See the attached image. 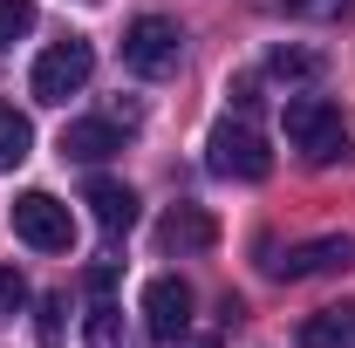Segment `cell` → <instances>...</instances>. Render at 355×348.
Returning a JSON list of instances; mask_svg holds the SVG:
<instances>
[{
	"label": "cell",
	"mask_w": 355,
	"mask_h": 348,
	"mask_svg": "<svg viewBox=\"0 0 355 348\" xmlns=\"http://www.w3.org/2000/svg\"><path fill=\"white\" fill-rule=\"evenodd\" d=\"M280 130H287V143H294L308 164L349 157V123H342V110H335L328 96H287V103H280Z\"/></svg>",
	"instance_id": "obj_1"
},
{
	"label": "cell",
	"mask_w": 355,
	"mask_h": 348,
	"mask_svg": "<svg viewBox=\"0 0 355 348\" xmlns=\"http://www.w3.org/2000/svg\"><path fill=\"white\" fill-rule=\"evenodd\" d=\"M205 150H212V171H219V177H239V184H260V177L273 171V150H266V137L253 130L246 116H225V123H212Z\"/></svg>",
	"instance_id": "obj_2"
},
{
	"label": "cell",
	"mask_w": 355,
	"mask_h": 348,
	"mask_svg": "<svg viewBox=\"0 0 355 348\" xmlns=\"http://www.w3.org/2000/svg\"><path fill=\"white\" fill-rule=\"evenodd\" d=\"M89 76H96V48H89L83 35H69V42H48L42 55H35L28 89H35V103H69Z\"/></svg>",
	"instance_id": "obj_3"
},
{
	"label": "cell",
	"mask_w": 355,
	"mask_h": 348,
	"mask_svg": "<svg viewBox=\"0 0 355 348\" xmlns=\"http://www.w3.org/2000/svg\"><path fill=\"white\" fill-rule=\"evenodd\" d=\"M178 55H184V35H178V21L164 14H137L130 35H123V69L144 76V82H164L178 69Z\"/></svg>",
	"instance_id": "obj_4"
},
{
	"label": "cell",
	"mask_w": 355,
	"mask_h": 348,
	"mask_svg": "<svg viewBox=\"0 0 355 348\" xmlns=\"http://www.w3.org/2000/svg\"><path fill=\"white\" fill-rule=\"evenodd\" d=\"M14 232L35 246V253H69L76 246V218L55 191H21L14 198Z\"/></svg>",
	"instance_id": "obj_5"
},
{
	"label": "cell",
	"mask_w": 355,
	"mask_h": 348,
	"mask_svg": "<svg viewBox=\"0 0 355 348\" xmlns=\"http://www.w3.org/2000/svg\"><path fill=\"white\" fill-rule=\"evenodd\" d=\"M191 307H198L191 280H178V273H157V280L144 287V328H150L157 342H178V335L191 328Z\"/></svg>",
	"instance_id": "obj_6"
},
{
	"label": "cell",
	"mask_w": 355,
	"mask_h": 348,
	"mask_svg": "<svg viewBox=\"0 0 355 348\" xmlns=\"http://www.w3.org/2000/svg\"><path fill=\"white\" fill-rule=\"evenodd\" d=\"M335 266H355V239H342V232L287 246V260H266V273L273 280H314V273H335Z\"/></svg>",
	"instance_id": "obj_7"
},
{
	"label": "cell",
	"mask_w": 355,
	"mask_h": 348,
	"mask_svg": "<svg viewBox=\"0 0 355 348\" xmlns=\"http://www.w3.org/2000/svg\"><path fill=\"white\" fill-rule=\"evenodd\" d=\"M219 239V225H212V212H198V205H171V212L157 218V246L164 253H205Z\"/></svg>",
	"instance_id": "obj_8"
},
{
	"label": "cell",
	"mask_w": 355,
	"mask_h": 348,
	"mask_svg": "<svg viewBox=\"0 0 355 348\" xmlns=\"http://www.w3.org/2000/svg\"><path fill=\"white\" fill-rule=\"evenodd\" d=\"M83 205L96 212V225H103L110 239H116V232H130V225H137V191H130V184H116V177H89Z\"/></svg>",
	"instance_id": "obj_9"
},
{
	"label": "cell",
	"mask_w": 355,
	"mask_h": 348,
	"mask_svg": "<svg viewBox=\"0 0 355 348\" xmlns=\"http://www.w3.org/2000/svg\"><path fill=\"white\" fill-rule=\"evenodd\" d=\"M116 150H123L116 116H89V123H69V130H62V157H76V164H103V157H116Z\"/></svg>",
	"instance_id": "obj_10"
},
{
	"label": "cell",
	"mask_w": 355,
	"mask_h": 348,
	"mask_svg": "<svg viewBox=\"0 0 355 348\" xmlns=\"http://www.w3.org/2000/svg\"><path fill=\"white\" fill-rule=\"evenodd\" d=\"M294 342H301V348H355V301H342V307H314L308 321L294 328Z\"/></svg>",
	"instance_id": "obj_11"
},
{
	"label": "cell",
	"mask_w": 355,
	"mask_h": 348,
	"mask_svg": "<svg viewBox=\"0 0 355 348\" xmlns=\"http://www.w3.org/2000/svg\"><path fill=\"white\" fill-rule=\"evenodd\" d=\"M28 150H35V123H28L14 103H0V171L28 164Z\"/></svg>",
	"instance_id": "obj_12"
},
{
	"label": "cell",
	"mask_w": 355,
	"mask_h": 348,
	"mask_svg": "<svg viewBox=\"0 0 355 348\" xmlns=\"http://www.w3.org/2000/svg\"><path fill=\"white\" fill-rule=\"evenodd\" d=\"M83 342H89V348H123V307L110 301V294H103V301H89Z\"/></svg>",
	"instance_id": "obj_13"
},
{
	"label": "cell",
	"mask_w": 355,
	"mask_h": 348,
	"mask_svg": "<svg viewBox=\"0 0 355 348\" xmlns=\"http://www.w3.org/2000/svg\"><path fill=\"white\" fill-rule=\"evenodd\" d=\"M266 14H287V21H335V14H355V0H253Z\"/></svg>",
	"instance_id": "obj_14"
},
{
	"label": "cell",
	"mask_w": 355,
	"mask_h": 348,
	"mask_svg": "<svg viewBox=\"0 0 355 348\" xmlns=\"http://www.w3.org/2000/svg\"><path fill=\"white\" fill-rule=\"evenodd\" d=\"M266 76H280V82H314V76H321V55H308V48H273V55H266Z\"/></svg>",
	"instance_id": "obj_15"
},
{
	"label": "cell",
	"mask_w": 355,
	"mask_h": 348,
	"mask_svg": "<svg viewBox=\"0 0 355 348\" xmlns=\"http://www.w3.org/2000/svg\"><path fill=\"white\" fill-rule=\"evenodd\" d=\"M21 35H35V0H0V48H14Z\"/></svg>",
	"instance_id": "obj_16"
},
{
	"label": "cell",
	"mask_w": 355,
	"mask_h": 348,
	"mask_svg": "<svg viewBox=\"0 0 355 348\" xmlns=\"http://www.w3.org/2000/svg\"><path fill=\"white\" fill-rule=\"evenodd\" d=\"M21 307H28V280H21V273H14V266L0 260V328H7V321H14V314H21Z\"/></svg>",
	"instance_id": "obj_17"
},
{
	"label": "cell",
	"mask_w": 355,
	"mask_h": 348,
	"mask_svg": "<svg viewBox=\"0 0 355 348\" xmlns=\"http://www.w3.org/2000/svg\"><path fill=\"white\" fill-rule=\"evenodd\" d=\"M35 342H42V348H62V294H48V301L35 307Z\"/></svg>",
	"instance_id": "obj_18"
},
{
	"label": "cell",
	"mask_w": 355,
	"mask_h": 348,
	"mask_svg": "<svg viewBox=\"0 0 355 348\" xmlns=\"http://www.w3.org/2000/svg\"><path fill=\"white\" fill-rule=\"evenodd\" d=\"M110 287H116V260H96V266H89V294H96V301H103V294H110Z\"/></svg>",
	"instance_id": "obj_19"
}]
</instances>
